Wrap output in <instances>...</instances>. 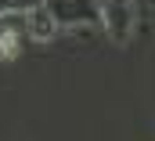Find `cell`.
I'll return each mask as SVG.
<instances>
[{
	"label": "cell",
	"mask_w": 155,
	"mask_h": 141,
	"mask_svg": "<svg viewBox=\"0 0 155 141\" xmlns=\"http://www.w3.org/2000/svg\"><path fill=\"white\" fill-rule=\"evenodd\" d=\"M97 26L116 47H126L137 33V4L134 0H97Z\"/></svg>",
	"instance_id": "obj_1"
},
{
	"label": "cell",
	"mask_w": 155,
	"mask_h": 141,
	"mask_svg": "<svg viewBox=\"0 0 155 141\" xmlns=\"http://www.w3.org/2000/svg\"><path fill=\"white\" fill-rule=\"evenodd\" d=\"M58 29H90L97 26V0H43Z\"/></svg>",
	"instance_id": "obj_2"
},
{
	"label": "cell",
	"mask_w": 155,
	"mask_h": 141,
	"mask_svg": "<svg viewBox=\"0 0 155 141\" xmlns=\"http://www.w3.org/2000/svg\"><path fill=\"white\" fill-rule=\"evenodd\" d=\"M25 11H7V15H0V58L4 62H11V58H18L22 54V47H25Z\"/></svg>",
	"instance_id": "obj_3"
},
{
	"label": "cell",
	"mask_w": 155,
	"mask_h": 141,
	"mask_svg": "<svg viewBox=\"0 0 155 141\" xmlns=\"http://www.w3.org/2000/svg\"><path fill=\"white\" fill-rule=\"evenodd\" d=\"M25 36L36 40V43H51V40L58 36V22H54V15L43 7V0H40L36 7L25 11Z\"/></svg>",
	"instance_id": "obj_4"
},
{
	"label": "cell",
	"mask_w": 155,
	"mask_h": 141,
	"mask_svg": "<svg viewBox=\"0 0 155 141\" xmlns=\"http://www.w3.org/2000/svg\"><path fill=\"white\" fill-rule=\"evenodd\" d=\"M7 11H15V0H0V15H7Z\"/></svg>",
	"instance_id": "obj_5"
}]
</instances>
